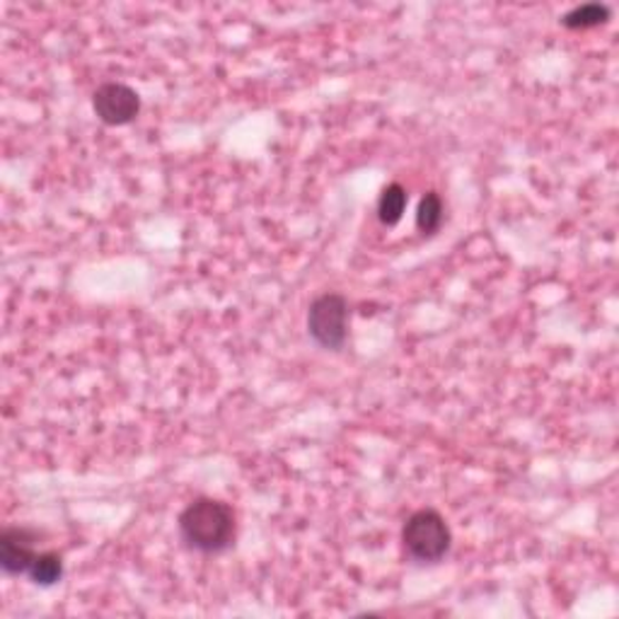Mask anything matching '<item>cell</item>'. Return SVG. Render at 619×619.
<instances>
[{
  "label": "cell",
  "mask_w": 619,
  "mask_h": 619,
  "mask_svg": "<svg viewBox=\"0 0 619 619\" xmlns=\"http://www.w3.org/2000/svg\"><path fill=\"white\" fill-rule=\"evenodd\" d=\"M443 223V201L436 191H426L417 209V228L423 235H433V232Z\"/></svg>",
  "instance_id": "cell-9"
},
{
  "label": "cell",
  "mask_w": 619,
  "mask_h": 619,
  "mask_svg": "<svg viewBox=\"0 0 619 619\" xmlns=\"http://www.w3.org/2000/svg\"><path fill=\"white\" fill-rule=\"evenodd\" d=\"M179 537L193 552L221 554L235 542V513L218 499H197L179 513Z\"/></svg>",
  "instance_id": "cell-1"
},
{
  "label": "cell",
  "mask_w": 619,
  "mask_h": 619,
  "mask_svg": "<svg viewBox=\"0 0 619 619\" xmlns=\"http://www.w3.org/2000/svg\"><path fill=\"white\" fill-rule=\"evenodd\" d=\"M36 533L30 527H6L0 535V569L8 576H28L36 557Z\"/></svg>",
  "instance_id": "cell-5"
},
{
  "label": "cell",
  "mask_w": 619,
  "mask_h": 619,
  "mask_svg": "<svg viewBox=\"0 0 619 619\" xmlns=\"http://www.w3.org/2000/svg\"><path fill=\"white\" fill-rule=\"evenodd\" d=\"M610 20V8L602 3H584L571 8L562 18V24L566 30H592L598 24H605Z\"/></svg>",
  "instance_id": "cell-7"
},
{
  "label": "cell",
  "mask_w": 619,
  "mask_h": 619,
  "mask_svg": "<svg viewBox=\"0 0 619 619\" xmlns=\"http://www.w3.org/2000/svg\"><path fill=\"white\" fill-rule=\"evenodd\" d=\"M453 545V533L445 518L433 508L411 513L402 527V547L409 559L419 564H438Z\"/></svg>",
  "instance_id": "cell-2"
},
{
  "label": "cell",
  "mask_w": 619,
  "mask_h": 619,
  "mask_svg": "<svg viewBox=\"0 0 619 619\" xmlns=\"http://www.w3.org/2000/svg\"><path fill=\"white\" fill-rule=\"evenodd\" d=\"M405 209H407V189L402 185H397V182L387 185L380 193V199H378L380 223L387 225V228L397 225L399 221H402Z\"/></svg>",
  "instance_id": "cell-8"
},
{
  "label": "cell",
  "mask_w": 619,
  "mask_h": 619,
  "mask_svg": "<svg viewBox=\"0 0 619 619\" xmlns=\"http://www.w3.org/2000/svg\"><path fill=\"white\" fill-rule=\"evenodd\" d=\"M93 109L97 119L107 126L132 124L140 112V97L132 85L105 83L95 90Z\"/></svg>",
  "instance_id": "cell-4"
},
{
  "label": "cell",
  "mask_w": 619,
  "mask_h": 619,
  "mask_svg": "<svg viewBox=\"0 0 619 619\" xmlns=\"http://www.w3.org/2000/svg\"><path fill=\"white\" fill-rule=\"evenodd\" d=\"M28 578L39 588L56 586L63 578V559L56 552H36V557L30 564Z\"/></svg>",
  "instance_id": "cell-6"
},
{
  "label": "cell",
  "mask_w": 619,
  "mask_h": 619,
  "mask_svg": "<svg viewBox=\"0 0 619 619\" xmlns=\"http://www.w3.org/2000/svg\"><path fill=\"white\" fill-rule=\"evenodd\" d=\"M307 332L327 352H339L348 339V301L342 293H322L310 303Z\"/></svg>",
  "instance_id": "cell-3"
}]
</instances>
